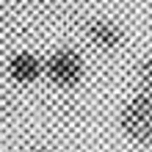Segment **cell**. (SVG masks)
Returning <instances> with one entry per match:
<instances>
[{"label":"cell","mask_w":152,"mask_h":152,"mask_svg":"<svg viewBox=\"0 0 152 152\" xmlns=\"http://www.w3.org/2000/svg\"><path fill=\"white\" fill-rule=\"evenodd\" d=\"M42 72L47 75V80L53 86H58V88H75L80 80H83L86 64H83V58H80L77 50L64 47V50H56L42 64Z\"/></svg>","instance_id":"obj_1"},{"label":"cell","mask_w":152,"mask_h":152,"mask_svg":"<svg viewBox=\"0 0 152 152\" xmlns=\"http://www.w3.org/2000/svg\"><path fill=\"white\" fill-rule=\"evenodd\" d=\"M124 136L136 144H152V97L136 94L119 113Z\"/></svg>","instance_id":"obj_2"},{"label":"cell","mask_w":152,"mask_h":152,"mask_svg":"<svg viewBox=\"0 0 152 152\" xmlns=\"http://www.w3.org/2000/svg\"><path fill=\"white\" fill-rule=\"evenodd\" d=\"M86 36L97 50L113 53L124 42V31L111 20H91V22H86Z\"/></svg>","instance_id":"obj_3"},{"label":"cell","mask_w":152,"mask_h":152,"mask_svg":"<svg viewBox=\"0 0 152 152\" xmlns=\"http://www.w3.org/2000/svg\"><path fill=\"white\" fill-rule=\"evenodd\" d=\"M8 75L17 83H33L42 75V61L33 56V53H17V56L8 61Z\"/></svg>","instance_id":"obj_4"},{"label":"cell","mask_w":152,"mask_h":152,"mask_svg":"<svg viewBox=\"0 0 152 152\" xmlns=\"http://www.w3.org/2000/svg\"><path fill=\"white\" fill-rule=\"evenodd\" d=\"M138 83H141V94L152 97V58L141 61V66H138Z\"/></svg>","instance_id":"obj_5"},{"label":"cell","mask_w":152,"mask_h":152,"mask_svg":"<svg viewBox=\"0 0 152 152\" xmlns=\"http://www.w3.org/2000/svg\"><path fill=\"white\" fill-rule=\"evenodd\" d=\"M33 152H47V149H33Z\"/></svg>","instance_id":"obj_6"}]
</instances>
